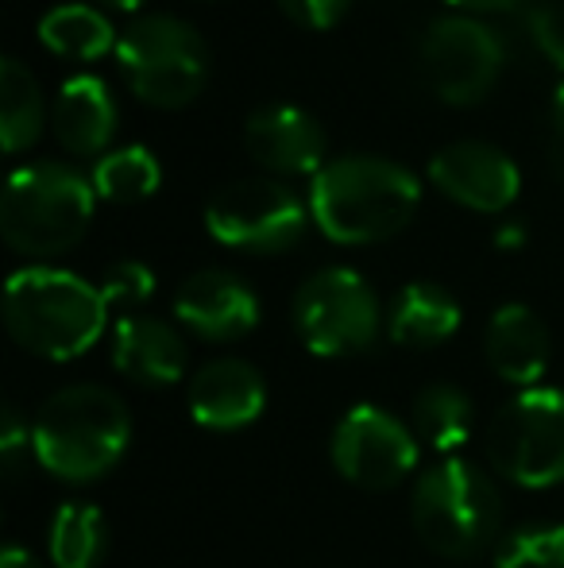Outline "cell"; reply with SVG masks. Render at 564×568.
I'll return each instance as SVG.
<instances>
[{"label": "cell", "mask_w": 564, "mask_h": 568, "mask_svg": "<svg viewBox=\"0 0 564 568\" xmlns=\"http://www.w3.org/2000/svg\"><path fill=\"white\" fill-rule=\"evenodd\" d=\"M422 182L410 166L383 155L329 159L309 179V217L332 244H383L414 221Z\"/></svg>", "instance_id": "obj_1"}, {"label": "cell", "mask_w": 564, "mask_h": 568, "mask_svg": "<svg viewBox=\"0 0 564 568\" xmlns=\"http://www.w3.org/2000/svg\"><path fill=\"white\" fill-rule=\"evenodd\" d=\"M132 442V418L121 395L98 383L62 387L31 422V453L66 484H90L116 468Z\"/></svg>", "instance_id": "obj_2"}, {"label": "cell", "mask_w": 564, "mask_h": 568, "mask_svg": "<svg viewBox=\"0 0 564 568\" xmlns=\"http://www.w3.org/2000/svg\"><path fill=\"white\" fill-rule=\"evenodd\" d=\"M109 302L101 286L62 267H23L4 286V329L43 359H74L101 341Z\"/></svg>", "instance_id": "obj_3"}, {"label": "cell", "mask_w": 564, "mask_h": 568, "mask_svg": "<svg viewBox=\"0 0 564 568\" xmlns=\"http://www.w3.org/2000/svg\"><path fill=\"white\" fill-rule=\"evenodd\" d=\"M98 213V186L70 163L16 166L0 202V236L16 255L51 260L82 244Z\"/></svg>", "instance_id": "obj_4"}, {"label": "cell", "mask_w": 564, "mask_h": 568, "mask_svg": "<svg viewBox=\"0 0 564 568\" xmlns=\"http://www.w3.org/2000/svg\"><path fill=\"white\" fill-rule=\"evenodd\" d=\"M503 518V499L488 471L460 456H444L418 476L410 491V523L425 549L464 561L491 546Z\"/></svg>", "instance_id": "obj_5"}, {"label": "cell", "mask_w": 564, "mask_h": 568, "mask_svg": "<svg viewBox=\"0 0 564 568\" xmlns=\"http://www.w3.org/2000/svg\"><path fill=\"white\" fill-rule=\"evenodd\" d=\"M132 93L151 109H186L209 85V43L194 23L171 12L136 16L116 43Z\"/></svg>", "instance_id": "obj_6"}, {"label": "cell", "mask_w": 564, "mask_h": 568, "mask_svg": "<svg viewBox=\"0 0 564 568\" xmlns=\"http://www.w3.org/2000/svg\"><path fill=\"white\" fill-rule=\"evenodd\" d=\"M290 322L314 356H360L379 341L383 310L368 278L352 267H321L294 291Z\"/></svg>", "instance_id": "obj_7"}, {"label": "cell", "mask_w": 564, "mask_h": 568, "mask_svg": "<svg viewBox=\"0 0 564 568\" xmlns=\"http://www.w3.org/2000/svg\"><path fill=\"white\" fill-rule=\"evenodd\" d=\"M488 460L519 487L564 484V390H519L488 426Z\"/></svg>", "instance_id": "obj_8"}, {"label": "cell", "mask_w": 564, "mask_h": 568, "mask_svg": "<svg viewBox=\"0 0 564 568\" xmlns=\"http://www.w3.org/2000/svg\"><path fill=\"white\" fill-rule=\"evenodd\" d=\"M309 205L279 179H240L221 186L205 205V229L217 244L252 255L298 247L309 229Z\"/></svg>", "instance_id": "obj_9"}, {"label": "cell", "mask_w": 564, "mask_h": 568, "mask_svg": "<svg viewBox=\"0 0 564 568\" xmlns=\"http://www.w3.org/2000/svg\"><path fill=\"white\" fill-rule=\"evenodd\" d=\"M503 39L480 16H441L418 39V67L425 85L449 105H475L503 74Z\"/></svg>", "instance_id": "obj_10"}, {"label": "cell", "mask_w": 564, "mask_h": 568, "mask_svg": "<svg viewBox=\"0 0 564 568\" xmlns=\"http://www.w3.org/2000/svg\"><path fill=\"white\" fill-rule=\"evenodd\" d=\"M332 468L363 491H391L418 468V437L383 406H352L329 442Z\"/></svg>", "instance_id": "obj_11"}, {"label": "cell", "mask_w": 564, "mask_h": 568, "mask_svg": "<svg viewBox=\"0 0 564 568\" xmlns=\"http://www.w3.org/2000/svg\"><path fill=\"white\" fill-rule=\"evenodd\" d=\"M429 179L449 202L472 213H503L519 202L522 174L503 148L483 140L449 143L429 159Z\"/></svg>", "instance_id": "obj_12"}, {"label": "cell", "mask_w": 564, "mask_h": 568, "mask_svg": "<svg viewBox=\"0 0 564 568\" xmlns=\"http://www.w3.org/2000/svg\"><path fill=\"white\" fill-rule=\"evenodd\" d=\"M174 317L202 341H240L259 325V298L225 267L194 271L174 294Z\"/></svg>", "instance_id": "obj_13"}, {"label": "cell", "mask_w": 564, "mask_h": 568, "mask_svg": "<svg viewBox=\"0 0 564 568\" xmlns=\"http://www.w3.org/2000/svg\"><path fill=\"white\" fill-rule=\"evenodd\" d=\"M244 148L271 174H309L314 179L329 159V140L314 113L298 105H264L244 124Z\"/></svg>", "instance_id": "obj_14"}, {"label": "cell", "mask_w": 564, "mask_h": 568, "mask_svg": "<svg viewBox=\"0 0 564 568\" xmlns=\"http://www.w3.org/2000/svg\"><path fill=\"white\" fill-rule=\"evenodd\" d=\"M189 414L202 429L213 434H236L252 426L267 406L264 375L240 356L209 359L202 372L189 379Z\"/></svg>", "instance_id": "obj_15"}, {"label": "cell", "mask_w": 564, "mask_h": 568, "mask_svg": "<svg viewBox=\"0 0 564 568\" xmlns=\"http://www.w3.org/2000/svg\"><path fill=\"white\" fill-rule=\"evenodd\" d=\"M51 128L62 151L78 159H101L116 135V101L109 85L93 74H74L62 82L51 105Z\"/></svg>", "instance_id": "obj_16"}, {"label": "cell", "mask_w": 564, "mask_h": 568, "mask_svg": "<svg viewBox=\"0 0 564 568\" xmlns=\"http://www.w3.org/2000/svg\"><path fill=\"white\" fill-rule=\"evenodd\" d=\"M113 367L143 387H171L186 372V341L163 317L124 314L113 325Z\"/></svg>", "instance_id": "obj_17"}, {"label": "cell", "mask_w": 564, "mask_h": 568, "mask_svg": "<svg viewBox=\"0 0 564 568\" xmlns=\"http://www.w3.org/2000/svg\"><path fill=\"white\" fill-rule=\"evenodd\" d=\"M483 348H488V364L495 367L499 379L514 383V387L530 390L550 367V329L545 322L522 302H506L491 314L488 333H483Z\"/></svg>", "instance_id": "obj_18"}, {"label": "cell", "mask_w": 564, "mask_h": 568, "mask_svg": "<svg viewBox=\"0 0 564 568\" xmlns=\"http://www.w3.org/2000/svg\"><path fill=\"white\" fill-rule=\"evenodd\" d=\"M460 329V302L437 283H410L387 310V333L407 348H433Z\"/></svg>", "instance_id": "obj_19"}, {"label": "cell", "mask_w": 564, "mask_h": 568, "mask_svg": "<svg viewBox=\"0 0 564 568\" xmlns=\"http://www.w3.org/2000/svg\"><path fill=\"white\" fill-rule=\"evenodd\" d=\"M39 43L59 59H78V62H98L113 51L116 39L113 23L101 8L93 4H54L51 12H43L39 20Z\"/></svg>", "instance_id": "obj_20"}, {"label": "cell", "mask_w": 564, "mask_h": 568, "mask_svg": "<svg viewBox=\"0 0 564 568\" xmlns=\"http://www.w3.org/2000/svg\"><path fill=\"white\" fill-rule=\"evenodd\" d=\"M47 120H51V113H47L35 74L16 54H4L0 59V143H4L8 155L31 148L43 135Z\"/></svg>", "instance_id": "obj_21"}, {"label": "cell", "mask_w": 564, "mask_h": 568, "mask_svg": "<svg viewBox=\"0 0 564 568\" xmlns=\"http://www.w3.org/2000/svg\"><path fill=\"white\" fill-rule=\"evenodd\" d=\"M410 429L437 453H457L472 437V398L452 383L422 387L410 406Z\"/></svg>", "instance_id": "obj_22"}, {"label": "cell", "mask_w": 564, "mask_h": 568, "mask_svg": "<svg viewBox=\"0 0 564 568\" xmlns=\"http://www.w3.org/2000/svg\"><path fill=\"white\" fill-rule=\"evenodd\" d=\"M109 526L93 503H62L51 518V534H47V549H51L54 568H98L105 557Z\"/></svg>", "instance_id": "obj_23"}, {"label": "cell", "mask_w": 564, "mask_h": 568, "mask_svg": "<svg viewBox=\"0 0 564 568\" xmlns=\"http://www.w3.org/2000/svg\"><path fill=\"white\" fill-rule=\"evenodd\" d=\"M93 186H98V197L116 205H132L143 202L158 190L163 182V166L151 155L143 143H124V148H113L93 163Z\"/></svg>", "instance_id": "obj_24"}, {"label": "cell", "mask_w": 564, "mask_h": 568, "mask_svg": "<svg viewBox=\"0 0 564 568\" xmlns=\"http://www.w3.org/2000/svg\"><path fill=\"white\" fill-rule=\"evenodd\" d=\"M495 568H564V526L530 523L495 546Z\"/></svg>", "instance_id": "obj_25"}, {"label": "cell", "mask_w": 564, "mask_h": 568, "mask_svg": "<svg viewBox=\"0 0 564 568\" xmlns=\"http://www.w3.org/2000/svg\"><path fill=\"white\" fill-rule=\"evenodd\" d=\"M101 294H105L109 310L121 306L124 314H136V306L155 294V275H151L147 263L140 260H124L116 267H109L105 283H101Z\"/></svg>", "instance_id": "obj_26"}, {"label": "cell", "mask_w": 564, "mask_h": 568, "mask_svg": "<svg viewBox=\"0 0 564 568\" xmlns=\"http://www.w3.org/2000/svg\"><path fill=\"white\" fill-rule=\"evenodd\" d=\"M526 31L545 62H553L564 74V0H530Z\"/></svg>", "instance_id": "obj_27"}, {"label": "cell", "mask_w": 564, "mask_h": 568, "mask_svg": "<svg viewBox=\"0 0 564 568\" xmlns=\"http://www.w3.org/2000/svg\"><path fill=\"white\" fill-rule=\"evenodd\" d=\"M352 0H279V8L290 16L298 28H309V31H325L348 12Z\"/></svg>", "instance_id": "obj_28"}, {"label": "cell", "mask_w": 564, "mask_h": 568, "mask_svg": "<svg viewBox=\"0 0 564 568\" xmlns=\"http://www.w3.org/2000/svg\"><path fill=\"white\" fill-rule=\"evenodd\" d=\"M23 453H31V426L16 406H4V434H0V460L8 476H20Z\"/></svg>", "instance_id": "obj_29"}, {"label": "cell", "mask_w": 564, "mask_h": 568, "mask_svg": "<svg viewBox=\"0 0 564 568\" xmlns=\"http://www.w3.org/2000/svg\"><path fill=\"white\" fill-rule=\"evenodd\" d=\"M449 4L468 16H475V12H511V8L530 4V0H449Z\"/></svg>", "instance_id": "obj_30"}, {"label": "cell", "mask_w": 564, "mask_h": 568, "mask_svg": "<svg viewBox=\"0 0 564 568\" xmlns=\"http://www.w3.org/2000/svg\"><path fill=\"white\" fill-rule=\"evenodd\" d=\"M0 568H43V565H39L35 554H28V549L8 546L4 554H0Z\"/></svg>", "instance_id": "obj_31"}, {"label": "cell", "mask_w": 564, "mask_h": 568, "mask_svg": "<svg viewBox=\"0 0 564 568\" xmlns=\"http://www.w3.org/2000/svg\"><path fill=\"white\" fill-rule=\"evenodd\" d=\"M495 244L499 247H519V244H526V229H522V225H503V229H499V236H495Z\"/></svg>", "instance_id": "obj_32"}, {"label": "cell", "mask_w": 564, "mask_h": 568, "mask_svg": "<svg viewBox=\"0 0 564 568\" xmlns=\"http://www.w3.org/2000/svg\"><path fill=\"white\" fill-rule=\"evenodd\" d=\"M550 113H553V128H557V135L564 140V82L557 85V93H553V105H550Z\"/></svg>", "instance_id": "obj_33"}, {"label": "cell", "mask_w": 564, "mask_h": 568, "mask_svg": "<svg viewBox=\"0 0 564 568\" xmlns=\"http://www.w3.org/2000/svg\"><path fill=\"white\" fill-rule=\"evenodd\" d=\"M93 4L113 8V12H136V8L143 4V0H93Z\"/></svg>", "instance_id": "obj_34"}, {"label": "cell", "mask_w": 564, "mask_h": 568, "mask_svg": "<svg viewBox=\"0 0 564 568\" xmlns=\"http://www.w3.org/2000/svg\"><path fill=\"white\" fill-rule=\"evenodd\" d=\"M550 163H553V174H557V182L564 186V140L557 143V148H553V159H550Z\"/></svg>", "instance_id": "obj_35"}]
</instances>
